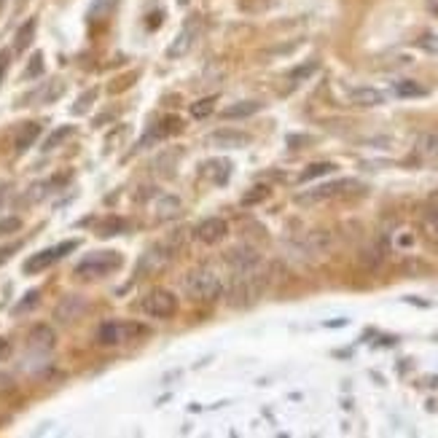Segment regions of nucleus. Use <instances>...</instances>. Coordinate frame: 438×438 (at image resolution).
I'll list each match as a JSON object with an SVG mask.
<instances>
[{
  "instance_id": "obj_1",
  "label": "nucleus",
  "mask_w": 438,
  "mask_h": 438,
  "mask_svg": "<svg viewBox=\"0 0 438 438\" xmlns=\"http://www.w3.org/2000/svg\"><path fill=\"white\" fill-rule=\"evenodd\" d=\"M124 258L113 250H105V253H92L89 258H84L78 267H75V274L84 277V280H97V277H108L111 272L122 269Z\"/></svg>"
},
{
  "instance_id": "obj_2",
  "label": "nucleus",
  "mask_w": 438,
  "mask_h": 438,
  "mask_svg": "<svg viewBox=\"0 0 438 438\" xmlns=\"http://www.w3.org/2000/svg\"><path fill=\"white\" fill-rule=\"evenodd\" d=\"M183 285H186V293L196 301H213L220 296V280L207 269H194Z\"/></svg>"
},
{
  "instance_id": "obj_3",
  "label": "nucleus",
  "mask_w": 438,
  "mask_h": 438,
  "mask_svg": "<svg viewBox=\"0 0 438 438\" xmlns=\"http://www.w3.org/2000/svg\"><path fill=\"white\" fill-rule=\"evenodd\" d=\"M148 328L137 325V323H105L97 331V341L111 347V344H122V341H132L137 336H146Z\"/></svg>"
},
{
  "instance_id": "obj_4",
  "label": "nucleus",
  "mask_w": 438,
  "mask_h": 438,
  "mask_svg": "<svg viewBox=\"0 0 438 438\" xmlns=\"http://www.w3.org/2000/svg\"><path fill=\"white\" fill-rule=\"evenodd\" d=\"M143 312L151 317L167 320V317H172L178 312V298H175L170 291H164V288H153V291L143 298Z\"/></svg>"
},
{
  "instance_id": "obj_5",
  "label": "nucleus",
  "mask_w": 438,
  "mask_h": 438,
  "mask_svg": "<svg viewBox=\"0 0 438 438\" xmlns=\"http://www.w3.org/2000/svg\"><path fill=\"white\" fill-rule=\"evenodd\" d=\"M75 245L78 242H59L54 245V247H46V250H41V253H35L32 258H27L25 261V272L27 274H32V272H44V269H49L51 264H57L59 258H65L68 253H73Z\"/></svg>"
},
{
  "instance_id": "obj_6",
  "label": "nucleus",
  "mask_w": 438,
  "mask_h": 438,
  "mask_svg": "<svg viewBox=\"0 0 438 438\" xmlns=\"http://www.w3.org/2000/svg\"><path fill=\"white\" fill-rule=\"evenodd\" d=\"M194 234H196V240H199V242L216 245V242H220L226 234H229V223H226V220H220V218H207L196 226Z\"/></svg>"
},
{
  "instance_id": "obj_7",
  "label": "nucleus",
  "mask_w": 438,
  "mask_h": 438,
  "mask_svg": "<svg viewBox=\"0 0 438 438\" xmlns=\"http://www.w3.org/2000/svg\"><path fill=\"white\" fill-rule=\"evenodd\" d=\"M350 189H361V186H358V180H336V183H325V186H320V189L310 191V194H301L298 199H301V202H323V199H331V196L344 194V191H350Z\"/></svg>"
},
{
  "instance_id": "obj_8",
  "label": "nucleus",
  "mask_w": 438,
  "mask_h": 438,
  "mask_svg": "<svg viewBox=\"0 0 438 438\" xmlns=\"http://www.w3.org/2000/svg\"><path fill=\"white\" fill-rule=\"evenodd\" d=\"M38 135H41V126L35 122L30 124H22V129L17 132V140H14V148H17V153H25L27 148L32 146L35 140H38Z\"/></svg>"
},
{
  "instance_id": "obj_9",
  "label": "nucleus",
  "mask_w": 438,
  "mask_h": 438,
  "mask_svg": "<svg viewBox=\"0 0 438 438\" xmlns=\"http://www.w3.org/2000/svg\"><path fill=\"white\" fill-rule=\"evenodd\" d=\"M258 111H261V102H256V99H242V102L229 105V108L223 111V119H247V116H253V113H258Z\"/></svg>"
},
{
  "instance_id": "obj_10",
  "label": "nucleus",
  "mask_w": 438,
  "mask_h": 438,
  "mask_svg": "<svg viewBox=\"0 0 438 438\" xmlns=\"http://www.w3.org/2000/svg\"><path fill=\"white\" fill-rule=\"evenodd\" d=\"M204 170L213 178V183L223 186V183H229V178H231V162H229V159H210Z\"/></svg>"
},
{
  "instance_id": "obj_11",
  "label": "nucleus",
  "mask_w": 438,
  "mask_h": 438,
  "mask_svg": "<svg viewBox=\"0 0 438 438\" xmlns=\"http://www.w3.org/2000/svg\"><path fill=\"white\" fill-rule=\"evenodd\" d=\"M417 153L425 159H438V132H428L422 137H417Z\"/></svg>"
},
{
  "instance_id": "obj_12",
  "label": "nucleus",
  "mask_w": 438,
  "mask_h": 438,
  "mask_svg": "<svg viewBox=\"0 0 438 438\" xmlns=\"http://www.w3.org/2000/svg\"><path fill=\"white\" fill-rule=\"evenodd\" d=\"M382 99L385 95L382 92H377V89H355L352 92V102L355 105H361V108H374V105H382Z\"/></svg>"
},
{
  "instance_id": "obj_13",
  "label": "nucleus",
  "mask_w": 438,
  "mask_h": 438,
  "mask_svg": "<svg viewBox=\"0 0 438 438\" xmlns=\"http://www.w3.org/2000/svg\"><path fill=\"white\" fill-rule=\"evenodd\" d=\"M334 170H336V164H331V162H315V164H310L307 170L298 175V180H301V183H310V180H315V178L331 175Z\"/></svg>"
},
{
  "instance_id": "obj_14",
  "label": "nucleus",
  "mask_w": 438,
  "mask_h": 438,
  "mask_svg": "<svg viewBox=\"0 0 438 438\" xmlns=\"http://www.w3.org/2000/svg\"><path fill=\"white\" fill-rule=\"evenodd\" d=\"M210 143H216V146H247L250 143V137L247 135H240V132H218V135H213L210 137Z\"/></svg>"
},
{
  "instance_id": "obj_15",
  "label": "nucleus",
  "mask_w": 438,
  "mask_h": 438,
  "mask_svg": "<svg viewBox=\"0 0 438 438\" xmlns=\"http://www.w3.org/2000/svg\"><path fill=\"white\" fill-rule=\"evenodd\" d=\"M395 95L398 97H425L428 89L422 84H417V81H398L395 84Z\"/></svg>"
},
{
  "instance_id": "obj_16",
  "label": "nucleus",
  "mask_w": 438,
  "mask_h": 438,
  "mask_svg": "<svg viewBox=\"0 0 438 438\" xmlns=\"http://www.w3.org/2000/svg\"><path fill=\"white\" fill-rule=\"evenodd\" d=\"M32 35H35V19H27L25 25L19 27L17 32V44H14V51H25L30 44H32Z\"/></svg>"
},
{
  "instance_id": "obj_17",
  "label": "nucleus",
  "mask_w": 438,
  "mask_h": 438,
  "mask_svg": "<svg viewBox=\"0 0 438 438\" xmlns=\"http://www.w3.org/2000/svg\"><path fill=\"white\" fill-rule=\"evenodd\" d=\"M194 35H196V25H191L189 30H183V32L178 35V44H172L170 57H180L183 51H189V46H191V41H194Z\"/></svg>"
},
{
  "instance_id": "obj_18",
  "label": "nucleus",
  "mask_w": 438,
  "mask_h": 438,
  "mask_svg": "<svg viewBox=\"0 0 438 438\" xmlns=\"http://www.w3.org/2000/svg\"><path fill=\"white\" fill-rule=\"evenodd\" d=\"M30 341H32V347H41V350H51V347H54V334H51V328L41 325V328H35V331L30 334Z\"/></svg>"
},
{
  "instance_id": "obj_19",
  "label": "nucleus",
  "mask_w": 438,
  "mask_h": 438,
  "mask_svg": "<svg viewBox=\"0 0 438 438\" xmlns=\"http://www.w3.org/2000/svg\"><path fill=\"white\" fill-rule=\"evenodd\" d=\"M213 105H216V97L199 99V102L191 105V116H194V119H204V116H210V113H213Z\"/></svg>"
},
{
  "instance_id": "obj_20",
  "label": "nucleus",
  "mask_w": 438,
  "mask_h": 438,
  "mask_svg": "<svg viewBox=\"0 0 438 438\" xmlns=\"http://www.w3.org/2000/svg\"><path fill=\"white\" fill-rule=\"evenodd\" d=\"M73 135V126H59L57 132H51V137L44 143V151H51V148H57L65 137H70Z\"/></svg>"
},
{
  "instance_id": "obj_21",
  "label": "nucleus",
  "mask_w": 438,
  "mask_h": 438,
  "mask_svg": "<svg viewBox=\"0 0 438 438\" xmlns=\"http://www.w3.org/2000/svg\"><path fill=\"white\" fill-rule=\"evenodd\" d=\"M267 196H269L267 186H256V189H250V194L245 196L242 202H245V204H256V202H264Z\"/></svg>"
},
{
  "instance_id": "obj_22",
  "label": "nucleus",
  "mask_w": 438,
  "mask_h": 438,
  "mask_svg": "<svg viewBox=\"0 0 438 438\" xmlns=\"http://www.w3.org/2000/svg\"><path fill=\"white\" fill-rule=\"evenodd\" d=\"M124 229V223L119 218H113V220H108V223H102L99 226V237H113L116 231H122Z\"/></svg>"
},
{
  "instance_id": "obj_23",
  "label": "nucleus",
  "mask_w": 438,
  "mask_h": 438,
  "mask_svg": "<svg viewBox=\"0 0 438 438\" xmlns=\"http://www.w3.org/2000/svg\"><path fill=\"white\" fill-rule=\"evenodd\" d=\"M95 97H97V89L86 92V95L73 105V113H86V111H89V102H95Z\"/></svg>"
},
{
  "instance_id": "obj_24",
  "label": "nucleus",
  "mask_w": 438,
  "mask_h": 438,
  "mask_svg": "<svg viewBox=\"0 0 438 438\" xmlns=\"http://www.w3.org/2000/svg\"><path fill=\"white\" fill-rule=\"evenodd\" d=\"M44 73V54H35V57H32V65H30V68H27V78H35V75H41Z\"/></svg>"
},
{
  "instance_id": "obj_25",
  "label": "nucleus",
  "mask_w": 438,
  "mask_h": 438,
  "mask_svg": "<svg viewBox=\"0 0 438 438\" xmlns=\"http://www.w3.org/2000/svg\"><path fill=\"white\" fill-rule=\"evenodd\" d=\"M35 304H38V291H30V293L25 296V301H22V304L17 307V312H25V310H30V307H35Z\"/></svg>"
},
{
  "instance_id": "obj_26",
  "label": "nucleus",
  "mask_w": 438,
  "mask_h": 438,
  "mask_svg": "<svg viewBox=\"0 0 438 438\" xmlns=\"http://www.w3.org/2000/svg\"><path fill=\"white\" fill-rule=\"evenodd\" d=\"M8 62H11V51H0V84L6 81V73H8Z\"/></svg>"
},
{
  "instance_id": "obj_27",
  "label": "nucleus",
  "mask_w": 438,
  "mask_h": 438,
  "mask_svg": "<svg viewBox=\"0 0 438 438\" xmlns=\"http://www.w3.org/2000/svg\"><path fill=\"white\" fill-rule=\"evenodd\" d=\"M22 223H19V218H8L0 223V234H6V231H17Z\"/></svg>"
},
{
  "instance_id": "obj_28",
  "label": "nucleus",
  "mask_w": 438,
  "mask_h": 438,
  "mask_svg": "<svg viewBox=\"0 0 438 438\" xmlns=\"http://www.w3.org/2000/svg\"><path fill=\"white\" fill-rule=\"evenodd\" d=\"M17 250H19V245H6V247H0V264H6Z\"/></svg>"
},
{
  "instance_id": "obj_29",
  "label": "nucleus",
  "mask_w": 438,
  "mask_h": 438,
  "mask_svg": "<svg viewBox=\"0 0 438 438\" xmlns=\"http://www.w3.org/2000/svg\"><path fill=\"white\" fill-rule=\"evenodd\" d=\"M315 68H317V65H307V68H301V70H296V73H293L291 78H293V81H298V78H304V75H310V73H312Z\"/></svg>"
},
{
  "instance_id": "obj_30",
  "label": "nucleus",
  "mask_w": 438,
  "mask_h": 438,
  "mask_svg": "<svg viewBox=\"0 0 438 438\" xmlns=\"http://www.w3.org/2000/svg\"><path fill=\"white\" fill-rule=\"evenodd\" d=\"M8 352H11V344H8V339H3V336H0V361H3V358H8Z\"/></svg>"
},
{
  "instance_id": "obj_31",
  "label": "nucleus",
  "mask_w": 438,
  "mask_h": 438,
  "mask_svg": "<svg viewBox=\"0 0 438 438\" xmlns=\"http://www.w3.org/2000/svg\"><path fill=\"white\" fill-rule=\"evenodd\" d=\"M425 6H428V11H430V14H436L438 17V0H425Z\"/></svg>"
},
{
  "instance_id": "obj_32",
  "label": "nucleus",
  "mask_w": 438,
  "mask_h": 438,
  "mask_svg": "<svg viewBox=\"0 0 438 438\" xmlns=\"http://www.w3.org/2000/svg\"><path fill=\"white\" fill-rule=\"evenodd\" d=\"M3 196H6V194H3V189H0V204H3Z\"/></svg>"
}]
</instances>
